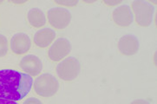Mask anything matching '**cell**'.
I'll list each match as a JSON object with an SVG mask.
<instances>
[{
  "label": "cell",
  "mask_w": 157,
  "mask_h": 104,
  "mask_svg": "<svg viewBox=\"0 0 157 104\" xmlns=\"http://www.w3.org/2000/svg\"><path fill=\"white\" fill-rule=\"evenodd\" d=\"M32 76L11 69H0V98L18 102L30 93Z\"/></svg>",
  "instance_id": "obj_1"
},
{
  "label": "cell",
  "mask_w": 157,
  "mask_h": 104,
  "mask_svg": "<svg viewBox=\"0 0 157 104\" xmlns=\"http://www.w3.org/2000/svg\"><path fill=\"white\" fill-rule=\"evenodd\" d=\"M35 93L42 97H51L57 93L59 82L51 73H44L36 76L32 85Z\"/></svg>",
  "instance_id": "obj_2"
},
{
  "label": "cell",
  "mask_w": 157,
  "mask_h": 104,
  "mask_svg": "<svg viewBox=\"0 0 157 104\" xmlns=\"http://www.w3.org/2000/svg\"><path fill=\"white\" fill-rule=\"evenodd\" d=\"M131 10L134 21L142 27H148L153 23L155 8L148 2L135 0L131 4Z\"/></svg>",
  "instance_id": "obj_3"
},
{
  "label": "cell",
  "mask_w": 157,
  "mask_h": 104,
  "mask_svg": "<svg viewBox=\"0 0 157 104\" xmlns=\"http://www.w3.org/2000/svg\"><path fill=\"white\" fill-rule=\"evenodd\" d=\"M56 74L59 78L65 82H71L79 75L81 64L74 56H67L56 65Z\"/></svg>",
  "instance_id": "obj_4"
},
{
  "label": "cell",
  "mask_w": 157,
  "mask_h": 104,
  "mask_svg": "<svg viewBox=\"0 0 157 104\" xmlns=\"http://www.w3.org/2000/svg\"><path fill=\"white\" fill-rule=\"evenodd\" d=\"M47 19L49 24L57 30L65 29L72 20V14L66 8L58 6L53 7L47 11Z\"/></svg>",
  "instance_id": "obj_5"
},
{
  "label": "cell",
  "mask_w": 157,
  "mask_h": 104,
  "mask_svg": "<svg viewBox=\"0 0 157 104\" xmlns=\"http://www.w3.org/2000/svg\"><path fill=\"white\" fill-rule=\"evenodd\" d=\"M71 44L70 40L65 37H59L56 39L49 47L48 56L55 63H59L66 58L71 51Z\"/></svg>",
  "instance_id": "obj_6"
},
{
  "label": "cell",
  "mask_w": 157,
  "mask_h": 104,
  "mask_svg": "<svg viewBox=\"0 0 157 104\" xmlns=\"http://www.w3.org/2000/svg\"><path fill=\"white\" fill-rule=\"evenodd\" d=\"M19 67L24 71V73L31 76H36L43 70V63L37 56L27 54L21 58Z\"/></svg>",
  "instance_id": "obj_7"
},
{
  "label": "cell",
  "mask_w": 157,
  "mask_h": 104,
  "mask_svg": "<svg viewBox=\"0 0 157 104\" xmlns=\"http://www.w3.org/2000/svg\"><path fill=\"white\" fill-rule=\"evenodd\" d=\"M10 49L16 55H25L31 48V39L30 36L24 32L14 34L10 40Z\"/></svg>",
  "instance_id": "obj_8"
},
{
  "label": "cell",
  "mask_w": 157,
  "mask_h": 104,
  "mask_svg": "<svg viewBox=\"0 0 157 104\" xmlns=\"http://www.w3.org/2000/svg\"><path fill=\"white\" fill-rule=\"evenodd\" d=\"M112 19L120 27H128L134 22V16L128 5H118L112 12Z\"/></svg>",
  "instance_id": "obj_9"
},
{
  "label": "cell",
  "mask_w": 157,
  "mask_h": 104,
  "mask_svg": "<svg viewBox=\"0 0 157 104\" xmlns=\"http://www.w3.org/2000/svg\"><path fill=\"white\" fill-rule=\"evenodd\" d=\"M117 46L121 54L129 56H134L138 52L140 48V43L136 36L128 34L120 37V39L118 40Z\"/></svg>",
  "instance_id": "obj_10"
},
{
  "label": "cell",
  "mask_w": 157,
  "mask_h": 104,
  "mask_svg": "<svg viewBox=\"0 0 157 104\" xmlns=\"http://www.w3.org/2000/svg\"><path fill=\"white\" fill-rule=\"evenodd\" d=\"M56 31L51 28L39 29L34 35V43L39 48H47L56 40Z\"/></svg>",
  "instance_id": "obj_11"
},
{
  "label": "cell",
  "mask_w": 157,
  "mask_h": 104,
  "mask_svg": "<svg viewBox=\"0 0 157 104\" xmlns=\"http://www.w3.org/2000/svg\"><path fill=\"white\" fill-rule=\"evenodd\" d=\"M27 18L29 24L34 28H42L47 22L44 12L39 8H31L28 10Z\"/></svg>",
  "instance_id": "obj_12"
},
{
  "label": "cell",
  "mask_w": 157,
  "mask_h": 104,
  "mask_svg": "<svg viewBox=\"0 0 157 104\" xmlns=\"http://www.w3.org/2000/svg\"><path fill=\"white\" fill-rule=\"evenodd\" d=\"M9 51V41L5 35L0 34V57H4Z\"/></svg>",
  "instance_id": "obj_13"
},
{
  "label": "cell",
  "mask_w": 157,
  "mask_h": 104,
  "mask_svg": "<svg viewBox=\"0 0 157 104\" xmlns=\"http://www.w3.org/2000/svg\"><path fill=\"white\" fill-rule=\"evenodd\" d=\"M56 5H60V6H65V7H74L78 4V1H59V0H55Z\"/></svg>",
  "instance_id": "obj_14"
},
{
  "label": "cell",
  "mask_w": 157,
  "mask_h": 104,
  "mask_svg": "<svg viewBox=\"0 0 157 104\" xmlns=\"http://www.w3.org/2000/svg\"><path fill=\"white\" fill-rule=\"evenodd\" d=\"M22 104H43V102H41L40 100L35 98V97H30L25 99Z\"/></svg>",
  "instance_id": "obj_15"
},
{
  "label": "cell",
  "mask_w": 157,
  "mask_h": 104,
  "mask_svg": "<svg viewBox=\"0 0 157 104\" xmlns=\"http://www.w3.org/2000/svg\"><path fill=\"white\" fill-rule=\"evenodd\" d=\"M102 3L109 7H115V6H118L120 5L122 3V1H102Z\"/></svg>",
  "instance_id": "obj_16"
},
{
  "label": "cell",
  "mask_w": 157,
  "mask_h": 104,
  "mask_svg": "<svg viewBox=\"0 0 157 104\" xmlns=\"http://www.w3.org/2000/svg\"><path fill=\"white\" fill-rule=\"evenodd\" d=\"M0 104H18L17 102L15 101H11V100H6L0 98Z\"/></svg>",
  "instance_id": "obj_17"
},
{
  "label": "cell",
  "mask_w": 157,
  "mask_h": 104,
  "mask_svg": "<svg viewBox=\"0 0 157 104\" xmlns=\"http://www.w3.org/2000/svg\"><path fill=\"white\" fill-rule=\"evenodd\" d=\"M130 104H150L147 101L144 99H136L133 101Z\"/></svg>",
  "instance_id": "obj_18"
},
{
  "label": "cell",
  "mask_w": 157,
  "mask_h": 104,
  "mask_svg": "<svg viewBox=\"0 0 157 104\" xmlns=\"http://www.w3.org/2000/svg\"><path fill=\"white\" fill-rule=\"evenodd\" d=\"M10 3L14 4V5H23V4H25L26 1H10Z\"/></svg>",
  "instance_id": "obj_19"
},
{
  "label": "cell",
  "mask_w": 157,
  "mask_h": 104,
  "mask_svg": "<svg viewBox=\"0 0 157 104\" xmlns=\"http://www.w3.org/2000/svg\"><path fill=\"white\" fill-rule=\"evenodd\" d=\"M83 3H87V4H92L94 3V1H82Z\"/></svg>",
  "instance_id": "obj_20"
},
{
  "label": "cell",
  "mask_w": 157,
  "mask_h": 104,
  "mask_svg": "<svg viewBox=\"0 0 157 104\" xmlns=\"http://www.w3.org/2000/svg\"><path fill=\"white\" fill-rule=\"evenodd\" d=\"M5 2L4 1H0V5H2V4H4Z\"/></svg>",
  "instance_id": "obj_21"
}]
</instances>
